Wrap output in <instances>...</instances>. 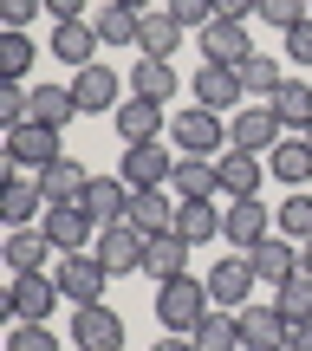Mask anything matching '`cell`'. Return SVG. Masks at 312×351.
I'll use <instances>...</instances> for the list:
<instances>
[{"mask_svg": "<svg viewBox=\"0 0 312 351\" xmlns=\"http://www.w3.org/2000/svg\"><path fill=\"white\" fill-rule=\"evenodd\" d=\"M72 117H85V111H78V98H72V85H33V124L65 130Z\"/></svg>", "mask_w": 312, "mask_h": 351, "instance_id": "obj_32", "label": "cell"}, {"mask_svg": "<svg viewBox=\"0 0 312 351\" xmlns=\"http://www.w3.org/2000/svg\"><path fill=\"white\" fill-rule=\"evenodd\" d=\"M202 351H241V313H228V306H208L202 313V326L189 332Z\"/></svg>", "mask_w": 312, "mask_h": 351, "instance_id": "obj_31", "label": "cell"}, {"mask_svg": "<svg viewBox=\"0 0 312 351\" xmlns=\"http://www.w3.org/2000/svg\"><path fill=\"white\" fill-rule=\"evenodd\" d=\"M300 274H312V241H300Z\"/></svg>", "mask_w": 312, "mask_h": 351, "instance_id": "obj_49", "label": "cell"}, {"mask_svg": "<svg viewBox=\"0 0 312 351\" xmlns=\"http://www.w3.org/2000/svg\"><path fill=\"white\" fill-rule=\"evenodd\" d=\"M163 7H169V13H176L182 26H195V33H202V26L215 20V0H163Z\"/></svg>", "mask_w": 312, "mask_h": 351, "instance_id": "obj_42", "label": "cell"}, {"mask_svg": "<svg viewBox=\"0 0 312 351\" xmlns=\"http://www.w3.org/2000/svg\"><path fill=\"white\" fill-rule=\"evenodd\" d=\"M195 39H202V59H208V65H248V59H254L248 20H208Z\"/></svg>", "mask_w": 312, "mask_h": 351, "instance_id": "obj_15", "label": "cell"}, {"mask_svg": "<svg viewBox=\"0 0 312 351\" xmlns=\"http://www.w3.org/2000/svg\"><path fill=\"white\" fill-rule=\"evenodd\" d=\"M46 234L59 254H85L91 241H98V221H91L85 208H46Z\"/></svg>", "mask_w": 312, "mask_h": 351, "instance_id": "obj_24", "label": "cell"}, {"mask_svg": "<svg viewBox=\"0 0 312 351\" xmlns=\"http://www.w3.org/2000/svg\"><path fill=\"white\" fill-rule=\"evenodd\" d=\"M33 59H39V46L26 39V26H7L0 33V85H20L33 72Z\"/></svg>", "mask_w": 312, "mask_h": 351, "instance_id": "obj_33", "label": "cell"}, {"mask_svg": "<svg viewBox=\"0 0 312 351\" xmlns=\"http://www.w3.org/2000/svg\"><path fill=\"white\" fill-rule=\"evenodd\" d=\"M59 300H65V293H59V280H52V274H13V287L0 293V319H13V326L33 319V326H46Z\"/></svg>", "mask_w": 312, "mask_h": 351, "instance_id": "obj_2", "label": "cell"}, {"mask_svg": "<svg viewBox=\"0 0 312 351\" xmlns=\"http://www.w3.org/2000/svg\"><path fill=\"white\" fill-rule=\"evenodd\" d=\"M59 130H52V124H20V130H7V163L13 169H52V163H59Z\"/></svg>", "mask_w": 312, "mask_h": 351, "instance_id": "obj_9", "label": "cell"}, {"mask_svg": "<svg viewBox=\"0 0 312 351\" xmlns=\"http://www.w3.org/2000/svg\"><path fill=\"white\" fill-rule=\"evenodd\" d=\"M52 20H91V0H46Z\"/></svg>", "mask_w": 312, "mask_h": 351, "instance_id": "obj_46", "label": "cell"}, {"mask_svg": "<svg viewBox=\"0 0 312 351\" xmlns=\"http://www.w3.org/2000/svg\"><path fill=\"white\" fill-rule=\"evenodd\" d=\"M267 176L287 182V189H306V176H312V137H280L274 150H267Z\"/></svg>", "mask_w": 312, "mask_h": 351, "instance_id": "obj_23", "label": "cell"}, {"mask_svg": "<svg viewBox=\"0 0 312 351\" xmlns=\"http://www.w3.org/2000/svg\"><path fill=\"white\" fill-rule=\"evenodd\" d=\"M215 176H221V195L228 202L261 195V156H248V150H221V156H215Z\"/></svg>", "mask_w": 312, "mask_h": 351, "instance_id": "obj_30", "label": "cell"}, {"mask_svg": "<svg viewBox=\"0 0 312 351\" xmlns=\"http://www.w3.org/2000/svg\"><path fill=\"white\" fill-rule=\"evenodd\" d=\"M235 72H241V91H248V98H261V104L274 98V91H280V78H287L274 59H261V52H254L248 65H235Z\"/></svg>", "mask_w": 312, "mask_h": 351, "instance_id": "obj_39", "label": "cell"}, {"mask_svg": "<svg viewBox=\"0 0 312 351\" xmlns=\"http://www.w3.org/2000/svg\"><path fill=\"white\" fill-rule=\"evenodd\" d=\"M176 274H189V241L176 234V228L169 234H150V247H143V280L163 287V280H176Z\"/></svg>", "mask_w": 312, "mask_h": 351, "instance_id": "obj_26", "label": "cell"}, {"mask_svg": "<svg viewBox=\"0 0 312 351\" xmlns=\"http://www.w3.org/2000/svg\"><path fill=\"white\" fill-rule=\"evenodd\" d=\"M39 189H46V208H78L91 189V169L78 156H59L52 169H39Z\"/></svg>", "mask_w": 312, "mask_h": 351, "instance_id": "obj_19", "label": "cell"}, {"mask_svg": "<svg viewBox=\"0 0 312 351\" xmlns=\"http://www.w3.org/2000/svg\"><path fill=\"white\" fill-rule=\"evenodd\" d=\"M293 345V319L274 300H248L241 306V351H287Z\"/></svg>", "mask_w": 312, "mask_h": 351, "instance_id": "obj_7", "label": "cell"}, {"mask_svg": "<svg viewBox=\"0 0 312 351\" xmlns=\"http://www.w3.org/2000/svg\"><path fill=\"white\" fill-rule=\"evenodd\" d=\"M287 59H293V65H312V20H300V26L287 33Z\"/></svg>", "mask_w": 312, "mask_h": 351, "instance_id": "obj_43", "label": "cell"}, {"mask_svg": "<svg viewBox=\"0 0 312 351\" xmlns=\"http://www.w3.org/2000/svg\"><path fill=\"white\" fill-rule=\"evenodd\" d=\"M137 33H143V13L117 7V0L98 13V39H104V46H137Z\"/></svg>", "mask_w": 312, "mask_h": 351, "instance_id": "obj_38", "label": "cell"}, {"mask_svg": "<svg viewBox=\"0 0 312 351\" xmlns=\"http://www.w3.org/2000/svg\"><path fill=\"white\" fill-rule=\"evenodd\" d=\"M7 351H59V332H52V319H46V326L20 319V326L7 332Z\"/></svg>", "mask_w": 312, "mask_h": 351, "instance_id": "obj_40", "label": "cell"}, {"mask_svg": "<svg viewBox=\"0 0 312 351\" xmlns=\"http://www.w3.org/2000/svg\"><path fill=\"white\" fill-rule=\"evenodd\" d=\"M267 104H274V117L287 124V137H306L312 130V85L306 78H280V91Z\"/></svg>", "mask_w": 312, "mask_h": 351, "instance_id": "obj_25", "label": "cell"}, {"mask_svg": "<svg viewBox=\"0 0 312 351\" xmlns=\"http://www.w3.org/2000/svg\"><path fill=\"white\" fill-rule=\"evenodd\" d=\"M72 345L78 351H124V319L111 306H72Z\"/></svg>", "mask_w": 312, "mask_h": 351, "instance_id": "obj_10", "label": "cell"}, {"mask_svg": "<svg viewBox=\"0 0 312 351\" xmlns=\"http://www.w3.org/2000/svg\"><path fill=\"white\" fill-rule=\"evenodd\" d=\"M208 300L228 306V313H241V306L254 300V261L248 254H221V261L208 267Z\"/></svg>", "mask_w": 312, "mask_h": 351, "instance_id": "obj_11", "label": "cell"}, {"mask_svg": "<svg viewBox=\"0 0 312 351\" xmlns=\"http://www.w3.org/2000/svg\"><path fill=\"white\" fill-rule=\"evenodd\" d=\"M287 137V124L274 117V104H241L228 117V150H248V156H267L274 143Z\"/></svg>", "mask_w": 312, "mask_h": 351, "instance_id": "obj_8", "label": "cell"}, {"mask_svg": "<svg viewBox=\"0 0 312 351\" xmlns=\"http://www.w3.org/2000/svg\"><path fill=\"white\" fill-rule=\"evenodd\" d=\"M130 195H137V189H130L124 176H91V189H85L78 208H85L98 228H111V221H130Z\"/></svg>", "mask_w": 312, "mask_h": 351, "instance_id": "obj_18", "label": "cell"}, {"mask_svg": "<svg viewBox=\"0 0 312 351\" xmlns=\"http://www.w3.org/2000/svg\"><path fill=\"white\" fill-rule=\"evenodd\" d=\"M176 208H182L176 189H137V195H130V221H137L143 234H169V228H176Z\"/></svg>", "mask_w": 312, "mask_h": 351, "instance_id": "obj_28", "label": "cell"}, {"mask_svg": "<svg viewBox=\"0 0 312 351\" xmlns=\"http://www.w3.org/2000/svg\"><path fill=\"white\" fill-rule=\"evenodd\" d=\"M169 137H176L182 156H221L228 150V117L208 111V104H189V111L169 117Z\"/></svg>", "mask_w": 312, "mask_h": 351, "instance_id": "obj_3", "label": "cell"}, {"mask_svg": "<svg viewBox=\"0 0 312 351\" xmlns=\"http://www.w3.org/2000/svg\"><path fill=\"white\" fill-rule=\"evenodd\" d=\"M52 280H59V293L72 306H98L104 300V280H111V267L98 261V254H59V261H52Z\"/></svg>", "mask_w": 312, "mask_h": 351, "instance_id": "obj_5", "label": "cell"}, {"mask_svg": "<svg viewBox=\"0 0 312 351\" xmlns=\"http://www.w3.org/2000/svg\"><path fill=\"white\" fill-rule=\"evenodd\" d=\"M176 91V72H169V59H137L130 65V98H169Z\"/></svg>", "mask_w": 312, "mask_h": 351, "instance_id": "obj_35", "label": "cell"}, {"mask_svg": "<svg viewBox=\"0 0 312 351\" xmlns=\"http://www.w3.org/2000/svg\"><path fill=\"white\" fill-rule=\"evenodd\" d=\"M111 124H117V137H124V143H156V130H169V117H163L156 98H124L111 111Z\"/></svg>", "mask_w": 312, "mask_h": 351, "instance_id": "obj_20", "label": "cell"}, {"mask_svg": "<svg viewBox=\"0 0 312 351\" xmlns=\"http://www.w3.org/2000/svg\"><path fill=\"white\" fill-rule=\"evenodd\" d=\"M267 234H280V228H274V208H267L261 195H241V202H228V208H221V241L235 254H254Z\"/></svg>", "mask_w": 312, "mask_h": 351, "instance_id": "obj_4", "label": "cell"}, {"mask_svg": "<svg viewBox=\"0 0 312 351\" xmlns=\"http://www.w3.org/2000/svg\"><path fill=\"white\" fill-rule=\"evenodd\" d=\"M274 228L287 241H312V195H306V189H293V195L274 208Z\"/></svg>", "mask_w": 312, "mask_h": 351, "instance_id": "obj_37", "label": "cell"}, {"mask_svg": "<svg viewBox=\"0 0 312 351\" xmlns=\"http://www.w3.org/2000/svg\"><path fill=\"white\" fill-rule=\"evenodd\" d=\"M182 33H189V26L176 20L169 7H150V13H143V33H137V46H143V59H176Z\"/></svg>", "mask_w": 312, "mask_h": 351, "instance_id": "obj_29", "label": "cell"}, {"mask_svg": "<svg viewBox=\"0 0 312 351\" xmlns=\"http://www.w3.org/2000/svg\"><path fill=\"white\" fill-rule=\"evenodd\" d=\"M208 306H215V300H208V280L176 274V280H163V287H156V326H163V332H195Z\"/></svg>", "mask_w": 312, "mask_h": 351, "instance_id": "obj_1", "label": "cell"}, {"mask_svg": "<svg viewBox=\"0 0 312 351\" xmlns=\"http://www.w3.org/2000/svg\"><path fill=\"white\" fill-rule=\"evenodd\" d=\"M117 7H130V13H150V7H156V0H117Z\"/></svg>", "mask_w": 312, "mask_h": 351, "instance_id": "obj_50", "label": "cell"}, {"mask_svg": "<svg viewBox=\"0 0 312 351\" xmlns=\"http://www.w3.org/2000/svg\"><path fill=\"white\" fill-rule=\"evenodd\" d=\"M150 351H202L195 339H189V332H156V345Z\"/></svg>", "mask_w": 312, "mask_h": 351, "instance_id": "obj_47", "label": "cell"}, {"mask_svg": "<svg viewBox=\"0 0 312 351\" xmlns=\"http://www.w3.org/2000/svg\"><path fill=\"white\" fill-rule=\"evenodd\" d=\"M39 7H46V0H0V20H7V26H26Z\"/></svg>", "mask_w": 312, "mask_h": 351, "instance_id": "obj_44", "label": "cell"}, {"mask_svg": "<svg viewBox=\"0 0 312 351\" xmlns=\"http://www.w3.org/2000/svg\"><path fill=\"white\" fill-rule=\"evenodd\" d=\"M274 306L293 319V326H312V274H293L274 287Z\"/></svg>", "mask_w": 312, "mask_h": 351, "instance_id": "obj_36", "label": "cell"}, {"mask_svg": "<svg viewBox=\"0 0 312 351\" xmlns=\"http://www.w3.org/2000/svg\"><path fill=\"white\" fill-rule=\"evenodd\" d=\"M72 98H78V111L104 117V111H117V104H124V78L98 59V65H85V72H72Z\"/></svg>", "mask_w": 312, "mask_h": 351, "instance_id": "obj_14", "label": "cell"}, {"mask_svg": "<svg viewBox=\"0 0 312 351\" xmlns=\"http://www.w3.org/2000/svg\"><path fill=\"white\" fill-rule=\"evenodd\" d=\"M176 202H215L221 195V176H215V156H176V176H169Z\"/></svg>", "mask_w": 312, "mask_h": 351, "instance_id": "obj_22", "label": "cell"}, {"mask_svg": "<svg viewBox=\"0 0 312 351\" xmlns=\"http://www.w3.org/2000/svg\"><path fill=\"white\" fill-rule=\"evenodd\" d=\"M287 351H312V326H293V345Z\"/></svg>", "mask_w": 312, "mask_h": 351, "instance_id": "obj_48", "label": "cell"}, {"mask_svg": "<svg viewBox=\"0 0 312 351\" xmlns=\"http://www.w3.org/2000/svg\"><path fill=\"white\" fill-rule=\"evenodd\" d=\"M143 247H150V234H143L137 221H111V228H98V241H91V254L111 267V280L143 274Z\"/></svg>", "mask_w": 312, "mask_h": 351, "instance_id": "obj_6", "label": "cell"}, {"mask_svg": "<svg viewBox=\"0 0 312 351\" xmlns=\"http://www.w3.org/2000/svg\"><path fill=\"white\" fill-rule=\"evenodd\" d=\"M195 104H208V111L235 117L241 104H248V91H241V72H235V65H208V59H202V72H195Z\"/></svg>", "mask_w": 312, "mask_h": 351, "instance_id": "obj_17", "label": "cell"}, {"mask_svg": "<svg viewBox=\"0 0 312 351\" xmlns=\"http://www.w3.org/2000/svg\"><path fill=\"white\" fill-rule=\"evenodd\" d=\"M98 20H52V59L72 65V72H85V65H98Z\"/></svg>", "mask_w": 312, "mask_h": 351, "instance_id": "obj_12", "label": "cell"}, {"mask_svg": "<svg viewBox=\"0 0 312 351\" xmlns=\"http://www.w3.org/2000/svg\"><path fill=\"white\" fill-rule=\"evenodd\" d=\"M248 261H254V280H274V287H280V280H293V274H300V241L267 234L261 247L248 254Z\"/></svg>", "mask_w": 312, "mask_h": 351, "instance_id": "obj_27", "label": "cell"}, {"mask_svg": "<svg viewBox=\"0 0 312 351\" xmlns=\"http://www.w3.org/2000/svg\"><path fill=\"white\" fill-rule=\"evenodd\" d=\"M39 208H46V189H39V176L13 169L7 182H0V221H7V228H33Z\"/></svg>", "mask_w": 312, "mask_h": 351, "instance_id": "obj_16", "label": "cell"}, {"mask_svg": "<svg viewBox=\"0 0 312 351\" xmlns=\"http://www.w3.org/2000/svg\"><path fill=\"white\" fill-rule=\"evenodd\" d=\"M52 254L59 247H52L46 228H13L7 234V267L13 274H52Z\"/></svg>", "mask_w": 312, "mask_h": 351, "instance_id": "obj_21", "label": "cell"}, {"mask_svg": "<svg viewBox=\"0 0 312 351\" xmlns=\"http://www.w3.org/2000/svg\"><path fill=\"white\" fill-rule=\"evenodd\" d=\"M261 0H215V20H254Z\"/></svg>", "mask_w": 312, "mask_h": 351, "instance_id": "obj_45", "label": "cell"}, {"mask_svg": "<svg viewBox=\"0 0 312 351\" xmlns=\"http://www.w3.org/2000/svg\"><path fill=\"white\" fill-rule=\"evenodd\" d=\"M254 20H267V26H280V33H293L300 20H312V0H261V13Z\"/></svg>", "mask_w": 312, "mask_h": 351, "instance_id": "obj_41", "label": "cell"}, {"mask_svg": "<svg viewBox=\"0 0 312 351\" xmlns=\"http://www.w3.org/2000/svg\"><path fill=\"white\" fill-rule=\"evenodd\" d=\"M117 176H124L130 189H169L176 156L163 150V143H124V163H117Z\"/></svg>", "mask_w": 312, "mask_h": 351, "instance_id": "obj_13", "label": "cell"}, {"mask_svg": "<svg viewBox=\"0 0 312 351\" xmlns=\"http://www.w3.org/2000/svg\"><path fill=\"white\" fill-rule=\"evenodd\" d=\"M176 234H182L189 247L215 241L221 234V208H215V202H182V208H176Z\"/></svg>", "mask_w": 312, "mask_h": 351, "instance_id": "obj_34", "label": "cell"}, {"mask_svg": "<svg viewBox=\"0 0 312 351\" xmlns=\"http://www.w3.org/2000/svg\"><path fill=\"white\" fill-rule=\"evenodd\" d=\"M306 137H312V130H306Z\"/></svg>", "mask_w": 312, "mask_h": 351, "instance_id": "obj_51", "label": "cell"}]
</instances>
